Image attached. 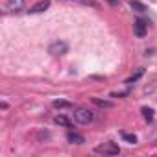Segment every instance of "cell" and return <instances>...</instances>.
<instances>
[{
	"instance_id": "obj_1",
	"label": "cell",
	"mask_w": 157,
	"mask_h": 157,
	"mask_svg": "<svg viewBox=\"0 0 157 157\" xmlns=\"http://www.w3.org/2000/svg\"><path fill=\"white\" fill-rule=\"evenodd\" d=\"M93 118H94V115H93V111L87 109V107H76V109H74V120H76L78 124H91Z\"/></svg>"
},
{
	"instance_id": "obj_14",
	"label": "cell",
	"mask_w": 157,
	"mask_h": 157,
	"mask_svg": "<svg viewBox=\"0 0 157 157\" xmlns=\"http://www.w3.org/2000/svg\"><path fill=\"white\" fill-rule=\"evenodd\" d=\"M129 6H131L133 10H137V11H144V10H146V8H144V4H140L139 0H131V2H129Z\"/></svg>"
},
{
	"instance_id": "obj_9",
	"label": "cell",
	"mask_w": 157,
	"mask_h": 157,
	"mask_svg": "<svg viewBox=\"0 0 157 157\" xmlns=\"http://www.w3.org/2000/svg\"><path fill=\"white\" fill-rule=\"evenodd\" d=\"M65 2H74V4H82V6H91V8H100L98 2L94 0H65Z\"/></svg>"
},
{
	"instance_id": "obj_8",
	"label": "cell",
	"mask_w": 157,
	"mask_h": 157,
	"mask_svg": "<svg viewBox=\"0 0 157 157\" xmlns=\"http://www.w3.org/2000/svg\"><path fill=\"white\" fill-rule=\"evenodd\" d=\"M54 122H56L57 126H63V128H70V126H72V122H70L65 115H57V117L54 118Z\"/></svg>"
},
{
	"instance_id": "obj_3",
	"label": "cell",
	"mask_w": 157,
	"mask_h": 157,
	"mask_svg": "<svg viewBox=\"0 0 157 157\" xmlns=\"http://www.w3.org/2000/svg\"><path fill=\"white\" fill-rule=\"evenodd\" d=\"M67 52H68V44L65 41H54L48 46V54H52V56H65Z\"/></svg>"
},
{
	"instance_id": "obj_13",
	"label": "cell",
	"mask_w": 157,
	"mask_h": 157,
	"mask_svg": "<svg viewBox=\"0 0 157 157\" xmlns=\"http://www.w3.org/2000/svg\"><path fill=\"white\" fill-rule=\"evenodd\" d=\"M54 107L65 109V107H72V104L70 102H65V100H54Z\"/></svg>"
},
{
	"instance_id": "obj_7",
	"label": "cell",
	"mask_w": 157,
	"mask_h": 157,
	"mask_svg": "<svg viewBox=\"0 0 157 157\" xmlns=\"http://www.w3.org/2000/svg\"><path fill=\"white\" fill-rule=\"evenodd\" d=\"M133 28H135V33H137L139 37H144V35H146V28H148V24H146L142 19H139V21H135Z\"/></svg>"
},
{
	"instance_id": "obj_16",
	"label": "cell",
	"mask_w": 157,
	"mask_h": 157,
	"mask_svg": "<svg viewBox=\"0 0 157 157\" xmlns=\"http://www.w3.org/2000/svg\"><path fill=\"white\" fill-rule=\"evenodd\" d=\"M153 2H157V0H153Z\"/></svg>"
},
{
	"instance_id": "obj_5",
	"label": "cell",
	"mask_w": 157,
	"mask_h": 157,
	"mask_svg": "<svg viewBox=\"0 0 157 157\" xmlns=\"http://www.w3.org/2000/svg\"><path fill=\"white\" fill-rule=\"evenodd\" d=\"M67 140H68L70 144H83V142H85V137L80 135V133H76V131H68V133H67Z\"/></svg>"
},
{
	"instance_id": "obj_10",
	"label": "cell",
	"mask_w": 157,
	"mask_h": 157,
	"mask_svg": "<svg viewBox=\"0 0 157 157\" xmlns=\"http://www.w3.org/2000/svg\"><path fill=\"white\" fill-rule=\"evenodd\" d=\"M142 117L146 122H151L153 120V109L151 107H142Z\"/></svg>"
},
{
	"instance_id": "obj_2",
	"label": "cell",
	"mask_w": 157,
	"mask_h": 157,
	"mask_svg": "<svg viewBox=\"0 0 157 157\" xmlns=\"http://www.w3.org/2000/svg\"><path fill=\"white\" fill-rule=\"evenodd\" d=\"M96 153H102V155H118L120 153V148L115 144V142H104L100 146L94 148Z\"/></svg>"
},
{
	"instance_id": "obj_15",
	"label": "cell",
	"mask_w": 157,
	"mask_h": 157,
	"mask_svg": "<svg viewBox=\"0 0 157 157\" xmlns=\"http://www.w3.org/2000/svg\"><path fill=\"white\" fill-rule=\"evenodd\" d=\"M122 139H124L126 142H129V144H135V142H137V137L131 135V133H122Z\"/></svg>"
},
{
	"instance_id": "obj_4",
	"label": "cell",
	"mask_w": 157,
	"mask_h": 157,
	"mask_svg": "<svg viewBox=\"0 0 157 157\" xmlns=\"http://www.w3.org/2000/svg\"><path fill=\"white\" fill-rule=\"evenodd\" d=\"M6 10H10L11 13H19L21 10H24V0H8Z\"/></svg>"
},
{
	"instance_id": "obj_11",
	"label": "cell",
	"mask_w": 157,
	"mask_h": 157,
	"mask_svg": "<svg viewBox=\"0 0 157 157\" xmlns=\"http://www.w3.org/2000/svg\"><path fill=\"white\" fill-rule=\"evenodd\" d=\"M142 74H144V68H139V70H137V72H135L131 78H128V82H126V83H128V85H131L133 82H137V80H139V78H140Z\"/></svg>"
},
{
	"instance_id": "obj_12",
	"label": "cell",
	"mask_w": 157,
	"mask_h": 157,
	"mask_svg": "<svg viewBox=\"0 0 157 157\" xmlns=\"http://www.w3.org/2000/svg\"><path fill=\"white\" fill-rule=\"evenodd\" d=\"M93 104H96L98 107H113L111 102H107V100H100V98H93Z\"/></svg>"
},
{
	"instance_id": "obj_6",
	"label": "cell",
	"mask_w": 157,
	"mask_h": 157,
	"mask_svg": "<svg viewBox=\"0 0 157 157\" xmlns=\"http://www.w3.org/2000/svg\"><path fill=\"white\" fill-rule=\"evenodd\" d=\"M50 8V0H41V2H37L32 10H30V13L32 15H35V13H43V11H46Z\"/></svg>"
}]
</instances>
